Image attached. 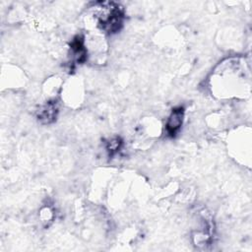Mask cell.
<instances>
[{
	"instance_id": "5b68a950",
	"label": "cell",
	"mask_w": 252,
	"mask_h": 252,
	"mask_svg": "<svg viewBox=\"0 0 252 252\" xmlns=\"http://www.w3.org/2000/svg\"><path fill=\"white\" fill-rule=\"evenodd\" d=\"M121 146H122V141L120 140V138L116 137L106 142V151L109 153V156H113L117 152H119V150L121 149Z\"/></svg>"
},
{
	"instance_id": "3957f363",
	"label": "cell",
	"mask_w": 252,
	"mask_h": 252,
	"mask_svg": "<svg viewBox=\"0 0 252 252\" xmlns=\"http://www.w3.org/2000/svg\"><path fill=\"white\" fill-rule=\"evenodd\" d=\"M59 111L58 103L56 100H49L45 104L39 107L36 112L37 119L42 124H50L54 122L57 118Z\"/></svg>"
},
{
	"instance_id": "7a4b0ae2",
	"label": "cell",
	"mask_w": 252,
	"mask_h": 252,
	"mask_svg": "<svg viewBox=\"0 0 252 252\" xmlns=\"http://www.w3.org/2000/svg\"><path fill=\"white\" fill-rule=\"evenodd\" d=\"M184 120V108L182 106L175 107L171 110L166 123H165V132L169 137H175L182 127Z\"/></svg>"
},
{
	"instance_id": "6da1fadb",
	"label": "cell",
	"mask_w": 252,
	"mask_h": 252,
	"mask_svg": "<svg viewBox=\"0 0 252 252\" xmlns=\"http://www.w3.org/2000/svg\"><path fill=\"white\" fill-rule=\"evenodd\" d=\"M95 18L101 30L108 33L117 32L123 26L124 9L114 2L98 3Z\"/></svg>"
},
{
	"instance_id": "277c9868",
	"label": "cell",
	"mask_w": 252,
	"mask_h": 252,
	"mask_svg": "<svg viewBox=\"0 0 252 252\" xmlns=\"http://www.w3.org/2000/svg\"><path fill=\"white\" fill-rule=\"evenodd\" d=\"M71 58L76 64H82L87 60L88 52L85 45V38L83 35H76L70 44Z\"/></svg>"
}]
</instances>
